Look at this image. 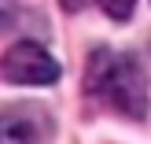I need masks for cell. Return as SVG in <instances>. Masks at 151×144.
<instances>
[{
  "instance_id": "obj_3",
  "label": "cell",
  "mask_w": 151,
  "mask_h": 144,
  "mask_svg": "<svg viewBox=\"0 0 151 144\" xmlns=\"http://www.w3.org/2000/svg\"><path fill=\"white\" fill-rule=\"evenodd\" d=\"M0 144H33V126L22 118H4L0 126Z\"/></svg>"
},
{
  "instance_id": "obj_4",
  "label": "cell",
  "mask_w": 151,
  "mask_h": 144,
  "mask_svg": "<svg viewBox=\"0 0 151 144\" xmlns=\"http://www.w3.org/2000/svg\"><path fill=\"white\" fill-rule=\"evenodd\" d=\"M96 4L103 7V15H111V19L125 22V19L133 15V4H137V0H96Z\"/></svg>"
},
{
  "instance_id": "obj_2",
  "label": "cell",
  "mask_w": 151,
  "mask_h": 144,
  "mask_svg": "<svg viewBox=\"0 0 151 144\" xmlns=\"http://www.w3.org/2000/svg\"><path fill=\"white\" fill-rule=\"evenodd\" d=\"M4 78L11 85H52L59 78V63L33 41H19L4 52Z\"/></svg>"
},
{
  "instance_id": "obj_5",
  "label": "cell",
  "mask_w": 151,
  "mask_h": 144,
  "mask_svg": "<svg viewBox=\"0 0 151 144\" xmlns=\"http://www.w3.org/2000/svg\"><path fill=\"white\" fill-rule=\"evenodd\" d=\"M59 4H63V7H66V11H78V7H81V4H85V0H59Z\"/></svg>"
},
{
  "instance_id": "obj_1",
  "label": "cell",
  "mask_w": 151,
  "mask_h": 144,
  "mask_svg": "<svg viewBox=\"0 0 151 144\" xmlns=\"http://www.w3.org/2000/svg\"><path fill=\"white\" fill-rule=\"evenodd\" d=\"M85 85H88V93L111 100L125 115H144V107H147V78L133 56H118V52L100 48L88 63Z\"/></svg>"
}]
</instances>
